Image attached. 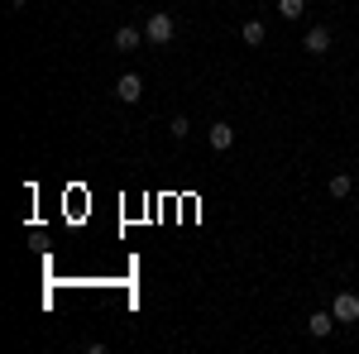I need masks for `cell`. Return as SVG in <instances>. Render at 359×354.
<instances>
[{"instance_id":"cell-13","label":"cell","mask_w":359,"mask_h":354,"mask_svg":"<svg viewBox=\"0 0 359 354\" xmlns=\"http://www.w3.org/2000/svg\"><path fill=\"white\" fill-rule=\"evenodd\" d=\"M355 206H359V187H355Z\"/></svg>"},{"instance_id":"cell-10","label":"cell","mask_w":359,"mask_h":354,"mask_svg":"<svg viewBox=\"0 0 359 354\" xmlns=\"http://www.w3.org/2000/svg\"><path fill=\"white\" fill-rule=\"evenodd\" d=\"M278 15L297 20V15H306V0H278Z\"/></svg>"},{"instance_id":"cell-11","label":"cell","mask_w":359,"mask_h":354,"mask_svg":"<svg viewBox=\"0 0 359 354\" xmlns=\"http://www.w3.org/2000/svg\"><path fill=\"white\" fill-rule=\"evenodd\" d=\"M168 130H172V139H187V135H192V120H187V115H177Z\"/></svg>"},{"instance_id":"cell-5","label":"cell","mask_w":359,"mask_h":354,"mask_svg":"<svg viewBox=\"0 0 359 354\" xmlns=\"http://www.w3.org/2000/svg\"><path fill=\"white\" fill-rule=\"evenodd\" d=\"M331 311H335V321H340V326H345V321H359V297H355V292H340Z\"/></svg>"},{"instance_id":"cell-4","label":"cell","mask_w":359,"mask_h":354,"mask_svg":"<svg viewBox=\"0 0 359 354\" xmlns=\"http://www.w3.org/2000/svg\"><path fill=\"white\" fill-rule=\"evenodd\" d=\"M335 326H340V321H335V311H311V316H306V330H311L316 340H326Z\"/></svg>"},{"instance_id":"cell-12","label":"cell","mask_w":359,"mask_h":354,"mask_svg":"<svg viewBox=\"0 0 359 354\" xmlns=\"http://www.w3.org/2000/svg\"><path fill=\"white\" fill-rule=\"evenodd\" d=\"M5 5H10V10H20V5H25V0H5Z\"/></svg>"},{"instance_id":"cell-8","label":"cell","mask_w":359,"mask_h":354,"mask_svg":"<svg viewBox=\"0 0 359 354\" xmlns=\"http://www.w3.org/2000/svg\"><path fill=\"white\" fill-rule=\"evenodd\" d=\"M326 191H331L335 201H345V196H355V182H350V177H345V172H335L331 182H326Z\"/></svg>"},{"instance_id":"cell-9","label":"cell","mask_w":359,"mask_h":354,"mask_svg":"<svg viewBox=\"0 0 359 354\" xmlns=\"http://www.w3.org/2000/svg\"><path fill=\"white\" fill-rule=\"evenodd\" d=\"M240 39H245L249 48H259V43H264V39H269V29L259 25V20H249V25H245V29H240Z\"/></svg>"},{"instance_id":"cell-3","label":"cell","mask_w":359,"mask_h":354,"mask_svg":"<svg viewBox=\"0 0 359 354\" xmlns=\"http://www.w3.org/2000/svg\"><path fill=\"white\" fill-rule=\"evenodd\" d=\"M139 96H144V77H139V72H125V77L115 82V101H125V106H135Z\"/></svg>"},{"instance_id":"cell-1","label":"cell","mask_w":359,"mask_h":354,"mask_svg":"<svg viewBox=\"0 0 359 354\" xmlns=\"http://www.w3.org/2000/svg\"><path fill=\"white\" fill-rule=\"evenodd\" d=\"M172 34H177V20L163 15V10L144 20V39H149V43H172Z\"/></svg>"},{"instance_id":"cell-6","label":"cell","mask_w":359,"mask_h":354,"mask_svg":"<svg viewBox=\"0 0 359 354\" xmlns=\"http://www.w3.org/2000/svg\"><path fill=\"white\" fill-rule=\"evenodd\" d=\"M206 144H211L216 154H225V149L235 144V125H225V120H216V125H211V135H206Z\"/></svg>"},{"instance_id":"cell-2","label":"cell","mask_w":359,"mask_h":354,"mask_svg":"<svg viewBox=\"0 0 359 354\" xmlns=\"http://www.w3.org/2000/svg\"><path fill=\"white\" fill-rule=\"evenodd\" d=\"M331 43H335V34L326 25H311V29H306V39H302V48H306V53H316V57L331 53Z\"/></svg>"},{"instance_id":"cell-7","label":"cell","mask_w":359,"mask_h":354,"mask_svg":"<svg viewBox=\"0 0 359 354\" xmlns=\"http://www.w3.org/2000/svg\"><path fill=\"white\" fill-rule=\"evenodd\" d=\"M139 43H144V34H139V29H115V53H135Z\"/></svg>"}]
</instances>
